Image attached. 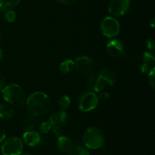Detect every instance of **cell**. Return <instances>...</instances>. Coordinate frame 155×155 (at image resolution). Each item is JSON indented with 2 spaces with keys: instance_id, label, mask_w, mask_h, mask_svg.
Listing matches in <instances>:
<instances>
[{
  "instance_id": "1",
  "label": "cell",
  "mask_w": 155,
  "mask_h": 155,
  "mask_svg": "<svg viewBox=\"0 0 155 155\" xmlns=\"http://www.w3.org/2000/svg\"><path fill=\"white\" fill-rule=\"evenodd\" d=\"M27 107L30 114L34 116L42 115L49 111L51 102L47 94L43 92H35L27 98Z\"/></svg>"
},
{
  "instance_id": "2",
  "label": "cell",
  "mask_w": 155,
  "mask_h": 155,
  "mask_svg": "<svg viewBox=\"0 0 155 155\" xmlns=\"http://www.w3.org/2000/svg\"><path fill=\"white\" fill-rule=\"evenodd\" d=\"M3 98L6 102L15 106H21L26 100L24 90L17 84H10L2 89Z\"/></svg>"
},
{
  "instance_id": "3",
  "label": "cell",
  "mask_w": 155,
  "mask_h": 155,
  "mask_svg": "<svg viewBox=\"0 0 155 155\" xmlns=\"http://www.w3.org/2000/svg\"><path fill=\"white\" fill-rule=\"evenodd\" d=\"M83 141L88 148H101L104 143V133L99 128L90 127L85 131L83 135Z\"/></svg>"
},
{
  "instance_id": "4",
  "label": "cell",
  "mask_w": 155,
  "mask_h": 155,
  "mask_svg": "<svg viewBox=\"0 0 155 155\" xmlns=\"http://www.w3.org/2000/svg\"><path fill=\"white\" fill-rule=\"evenodd\" d=\"M99 100L98 96L92 91L83 93L77 100V106L83 112H89L95 109L98 106Z\"/></svg>"
},
{
  "instance_id": "5",
  "label": "cell",
  "mask_w": 155,
  "mask_h": 155,
  "mask_svg": "<svg viewBox=\"0 0 155 155\" xmlns=\"http://www.w3.org/2000/svg\"><path fill=\"white\" fill-rule=\"evenodd\" d=\"M2 155H18L23 150V142L21 138L12 137L5 140L1 147Z\"/></svg>"
},
{
  "instance_id": "6",
  "label": "cell",
  "mask_w": 155,
  "mask_h": 155,
  "mask_svg": "<svg viewBox=\"0 0 155 155\" xmlns=\"http://www.w3.org/2000/svg\"><path fill=\"white\" fill-rule=\"evenodd\" d=\"M101 29L104 36L111 38L119 34L120 26L117 20L111 17H106L101 21Z\"/></svg>"
},
{
  "instance_id": "7",
  "label": "cell",
  "mask_w": 155,
  "mask_h": 155,
  "mask_svg": "<svg viewBox=\"0 0 155 155\" xmlns=\"http://www.w3.org/2000/svg\"><path fill=\"white\" fill-rule=\"evenodd\" d=\"M49 122L52 126V129L58 137H60L62 133V129L68 122V115L64 110H59L54 112L50 117Z\"/></svg>"
},
{
  "instance_id": "8",
  "label": "cell",
  "mask_w": 155,
  "mask_h": 155,
  "mask_svg": "<svg viewBox=\"0 0 155 155\" xmlns=\"http://www.w3.org/2000/svg\"><path fill=\"white\" fill-rule=\"evenodd\" d=\"M74 68L82 74H90L95 69V62L88 56H80L74 61Z\"/></svg>"
},
{
  "instance_id": "9",
  "label": "cell",
  "mask_w": 155,
  "mask_h": 155,
  "mask_svg": "<svg viewBox=\"0 0 155 155\" xmlns=\"http://www.w3.org/2000/svg\"><path fill=\"white\" fill-rule=\"evenodd\" d=\"M130 9V0H111L109 3L108 11L114 16H123Z\"/></svg>"
},
{
  "instance_id": "10",
  "label": "cell",
  "mask_w": 155,
  "mask_h": 155,
  "mask_svg": "<svg viewBox=\"0 0 155 155\" xmlns=\"http://www.w3.org/2000/svg\"><path fill=\"white\" fill-rule=\"evenodd\" d=\"M107 51L109 54L114 57H120L126 55L124 46L119 40H110L106 45Z\"/></svg>"
},
{
  "instance_id": "11",
  "label": "cell",
  "mask_w": 155,
  "mask_h": 155,
  "mask_svg": "<svg viewBox=\"0 0 155 155\" xmlns=\"http://www.w3.org/2000/svg\"><path fill=\"white\" fill-rule=\"evenodd\" d=\"M23 139L26 144L30 147H35L40 143L41 137L38 132L34 131H27L23 135Z\"/></svg>"
},
{
  "instance_id": "12",
  "label": "cell",
  "mask_w": 155,
  "mask_h": 155,
  "mask_svg": "<svg viewBox=\"0 0 155 155\" xmlns=\"http://www.w3.org/2000/svg\"><path fill=\"white\" fill-rule=\"evenodd\" d=\"M57 147L60 151L63 153H69L74 147L73 141L69 137L61 135L57 141Z\"/></svg>"
},
{
  "instance_id": "13",
  "label": "cell",
  "mask_w": 155,
  "mask_h": 155,
  "mask_svg": "<svg viewBox=\"0 0 155 155\" xmlns=\"http://www.w3.org/2000/svg\"><path fill=\"white\" fill-rule=\"evenodd\" d=\"M15 114V109L8 103L0 104V118L2 119H8L13 117Z\"/></svg>"
},
{
  "instance_id": "14",
  "label": "cell",
  "mask_w": 155,
  "mask_h": 155,
  "mask_svg": "<svg viewBox=\"0 0 155 155\" xmlns=\"http://www.w3.org/2000/svg\"><path fill=\"white\" fill-rule=\"evenodd\" d=\"M99 75L101 78L110 83V85H113L116 81V75H115L114 72L109 68H103L101 72L99 73Z\"/></svg>"
},
{
  "instance_id": "15",
  "label": "cell",
  "mask_w": 155,
  "mask_h": 155,
  "mask_svg": "<svg viewBox=\"0 0 155 155\" xmlns=\"http://www.w3.org/2000/svg\"><path fill=\"white\" fill-rule=\"evenodd\" d=\"M74 69V62L71 59H67L61 63L59 70L61 73L64 74H68L71 72Z\"/></svg>"
},
{
  "instance_id": "16",
  "label": "cell",
  "mask_w": 155,
  "mask_h": 155,
  "mask_svg": "<svg viewBox=\"0 0 155 155\" xmlns=\"http://www.w3.org/2000/svg\"><path fill=\"white\" fill-rule=\"evenodd\" d=\"M99 78V74H92V75L88 79L87 82H86V86H87V88H89V89H90L91 91H95L97 84H98Z\"/></svg>"
},
{
  "instance_id": "17",
  "label": "cell",
  "mask_w": 155,
  "mask_h": 155,
  "mask_svg": "<svg viewBox=\"0 0 155 155\" xmlns=\"http://www.w3.org/2000/svg\"><path fill=\"white\" fill-rule=\"evenodd\" d=\"M68 153L69 155H89V150L83 146L73 147V148Z\"/></svg>"
},
{
  "instance_id": "18",
  "label": "cell",
  "mask_w": 155,
  "mask_h": 155,
  "mask_svg": "<svg viewBox=\"0 0 155 155\" xmlns=\"http://www.w3.org/2000/svg\"><path fill=\"white\" fill-rule=\"evenodd\" d=\"M34 115H28L24 119L22 123V127L24 129H30L36 124V119L33 117Z\"/></svg>"
},
{
  "instance_id": "19",
  "label": "cell",
  "mask_w": 155,
  "mask_h": 155,
  "mask_svg": "<svg viewBox=\"0 0 155 155\" xmlns=\"http://www.w3.org/2000/svg\"><path fill=\"white\" fill-rule=\"evenodd\" d=\"M142 59H143L144 64H145V65H148L150 67H154L155 59L154 56L151 53H148V52H145L143 54Z\"/></svg>"
},
{
  "instance_id": "20",
  "label": "cell",
  "mask_w": 155,
  "mask_h": 155,
  "mask_svg": "<svg viewBox=\"0 0 155 155\" xmlns=\"http://www.w3.org/2000/svg\"><path fill=\"white\" fill-rule=\"evenodd\" d=\"M70 104H71V99L68 96L64 95L60 97L58 100V105L62 110L68 109L69 107Z\"/></svg>"
},
{
  "instance_id": "21",
  "label": "cell",
  "mask_w": 155,
  "mask_h": 155,
  "mask_svg": "<svg viewBox=\"0 0 155 155\" xmlns=\"http://www.w3.org/2000/svg\"><path fill=\"white\" fill-rule=\"evenodd\" d=\"M4 17L5 19L8 22H13V21H15V18H16V13H15L13 10L8 9V10L5 12Z\"/></svg>"
},
{
  "instance_id": "22",
  "label": "cell",
  "mask_w": 155,
  "mask_h": 155,
  "mask_svg": "<svg viewBox=\"0 0 155 155\" xmlns=\"http://www.w3.org/2000/svg\"><path fill=\"white\" fill-rule=\"evenodd\" d=\"M52 129V126H51V122L49 121L48 122H44L41 124L40 128H39V131L42 133H48L51 129Z\"/></svg>"
},
{
  "instance_id": "23",
  "label": "cell",
  "mask_w": 155,
  "mask_h": 155,
  "mask_svg": "<svg viewBox=\"0 0 155 155\" xmlns=\"http://www.w3.org/2000/svg\"><path fill=\"white\" fill-rule=\"evenodd\" d=\"M148 83L151 85V88L154 89V82H155V68L153 67L148 72Z\"/></svg>"
},
{
  "instance_id": "24",
  "label": "cell",
  "mask_w": 155,
  "mask_h": 155,
  "mask_svg": "<svg viewBox=\"0 0 155 155\" xmlns=\"http://www.w3.org/2000/svg\"><path fill=\"white\" fill-rule=\"evenodd\" d=\"M21 0H4V4L8 7H14L18 5Z\"/></svg>"
},
{
  "instance_id": "25",
  "label": "cell",
  "mask_w": 155,
  "mask_h": 155,
  "mask_svg": "<svg viewBox=\"0 0 155 155\" xmlns=\"http://www.w3.org/2000/svg\"><path fill=\"white\" fill-rule=\"evenodd\" d=\"M146 46L147 48L149 50H154L155 48V43L154 40L152 39V38H150L148 40L146 41Z\"/></svg>"
},
{
  "instance_id": "26",
  "label": "cell",
  "mask_w": 155,
  "mask_h": 155,
  "mask_svg": "<svg viewBox=\"0 0 155 155\" xmlns=\"http://www.w3.org/2000/svg\"><path fill=\"white\" fill-rule=\"evenodd\" d=\"M98 100H106L109 98V94L107 92H101L100 94L99 97H98Z\"/></svg>"
},
{
  "instance_id": "27",
  "label": "cell",
  "mask_w": 155,
  "mask_h": 155,
  "mask_svg": "<svg viewBox=\"0 0 155 155\" xmlns=\"http://www.w3.org/2000/svg\"><path fill=\"white\" fill-rule=\"evenodd\" d=\"M77 0H58V2H59L61 4L65 5H69L73 4Z\"/></svg>"
},
{
  "instance_id": "28",
  "label": "cell",
  "mask_w": 155,
  "mask_h": 155,
  "mask_svg": "<svg viewBox=\"0 0 155 155\" xmlns=\"http://www.w3.org/2000/svg\"><path fill=\"white\" fill-rule=\"evenodd\" d=\"M5 83V76L2 72H0V90H2L4 87Z\"/></svg>"
},
{
  "instance_id": "29",
  "label": "cell",
  "mask_w": 155,
  "mask_h": 155,
  "mask_svg": "<svg viewBox=\"0 0 155 155\" xmlns=\"http://www.w3.org/2000/svg\"><path fill=\"white\" fill-rule=\"evenodd\" d=\"M150 70H151V68H150V66H148V65H145V64L142 65V68H141V71H142V73L149 72Z\"/></svg>"
},
{
  "instance_id": "30",
  "label": "cell",
  "mask_w": 155,
  "mask_h": 155,
  "mask_svg": "<svg viewBox=\"0 0 155 155\" xmlns=\"http://www.w3.org/2000/svg\"><path fill=\"white\" fill-rule=\"evenodd\" d=\"M5 139V133L4 131L0 129V143L2 142Z\"/></svg>"
},
{
  "instance_id": "31",
  "label": "cell",
  "mask_w": 155,
  "mask_h": 155,
  "mask_svg": "<svg viewBox=\"0 0 155 155\" xmlns=\"http://www.w3.org/2000/svg\"><path fill=\"white\" fill-rule=\"evenodd\" d=\"M154 21H155V19L154 18H153V19L151 20V23H150V25H151L152 27H154Z\"/></svg>"
},
{
  "instance_id": "32",
  "label": "cell",
  "mask_w": 155,
  "mask_h": 155,
  "mask_svg": "<svg viewBox=\"0 0 155 155\" xmlns=\"http://www.w3.org/2000/svg\"><path fill=\"white\" fill-rule=\"evenodd\" d=\"M18 155H32V154L30 153H27V152H21V153Z\"/></svg>"
},
{
  "instance_id": "33",
  "label": "cell",
  "mask_w": 155,
  "mask_h": 155,
  "mask_svg": "<svg viewBox=\"0 0 155 155\" xmlns=\"http://www.w3.org/2000/svg\"><path fill=\"white\" fill-rule=\"evenodd\" d=\"M2 57H3V52H2V50L0 49V60H1L2 58Z\"/></svg>"
},
{
  "instance_id": "34",
  "label": "cell",
  "mask_w": 155,
  "mask_h": 155,
  "mask_svg": "<svg viewBox=\"0 0 155 155\" xmlns=\"http://www.w3.org/2000/svg\"><path fill=\"white\" fill-rule=\"evenodd\" d=\"M3 3H4V0H0V8L2 6Z\"/></svg>"
},
{
  "instance_id": "35",
  "label": "cell",
  "mask_w": 155,
  "mask_h": 155,
  "mask_svg": "<svg viewBox=\"0 0 155 155\" xmlns=\"http://www.w3.org/2000/svg\"><path fill=\"white\" fill-rule=\"evenodd\" d=\"M2 36L1 33H0V45H1L2 43Z\"/></svg>"
}]
</instances>
